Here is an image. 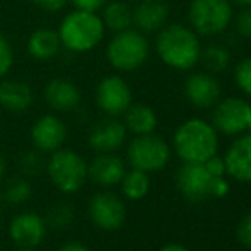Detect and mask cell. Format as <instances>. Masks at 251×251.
<instances>
[{
    "label": "cell",
    "mask_w": 251,
    "mask_h": 251,
    "mask_svg": "<svg viewBox=\"0 0 251 251\" xmlns=\"http://www.w3.org/2000/svg\"><path fill=\"white\" fill-rule=\"evenodd\" d=\"M155 51L162 63L175 70H192L200 62V38L190 26L166 24L157 31Z\"/></svg>",
    "instance_id": "1"
},
{
    "label": "cell",
    "mask_w": 251,
    "mask_h": 251,
    "mask_svg": "<svg viewBox=\"0 0 251 251\" xmlns=\"http://www.w3.org/2000/svg\"><path fill=\"white\" fill-rule=\"evenodd\" d=\"M56 33L62 48L72 53H87L104 40L106 27L100 12L74 9L62 19Z\"/></svg>",
    "instance_id": "2"
},
{
    "label": "cell",
    "mask_w": 251,
    "mask_h": 251,
    "mask_svg": "<svg viewBox=\"0 0 251 251\" xmlns=\"http://www.w3.org/2000/svg\"><path fill=\"white\" fill-rule=\"evenodd\" d=\"M173 146L183 162H205L217 154V130L205 120H186L175 132Z\"/></svg>",
    "instance_id": "3"
},
{
    "label": "cell",
    "mask_w": 251,
    "mask_h": 251,
    "mask_svg": "<svg viewBox=\"0 0 251 251\" xmlns=\"http://www.w3.org/2000/svg\"><path fill=\"white\" fill-rule=\"evenodd\" d=\"M151 55V43L144 33L135 27H128L113 38L106 47V60L115 70L123 74L135 72L147 62Z\"/></svg>",
    "instance_id": "4"
},
{
    "label": "cell",
    "mask_w": 251,
    "mask_h": 251,
    "mask_svg": "<svg viewBox=\"0 0 251 251\" xmlns=\"http://www.w3.org/2000/svg\"><path fill=\"white\" fill-rule=\"evenodd\" d=\"M47 173L51 183L62 193H75L87 179V162L75 151L60 147L58 151L51 152Z\"/></svg>",
    "instance_id": "5"
},
{
    "label": "cell",
    "mask_w": 251,
    "mask_h": 251,
    "mask_svg": "<svg viewBox=\"0 0 251 251\" xmlns=\"http://www.w3.org/2000/svg\"><path fill=\"white\" fill-rule=\"evenodd\" d=\"M231 0H192L188 7L190 27L199 36H217L232 21Z\"/></svg>",
    "instance_id": "6"
},
{
    "label": "cell",
    "mask_w": 251,
    "mask_h": 251,
    "mask_svg": "<svg viewBox=\"0 0 251 251\" xmlns=\"http://www.w3.org/2000/svg\"><path fill=\"white\" fill-rule=\"evenodd\" d=\"M126 157L133 169H140L144 173H154L162 169L171 157V147L154 133L135 135L130 142Z\"/></svg>",
    "instance_id": "7"
},
{
    "label": "cell",
    "mask_w": 251,
    "mask_h": 251,
    "mask_svg": "<svg viewBox=\"0 0 251 251\" xmlns=\"http://www.w3.org/2000/svg\"><path fill=\"white\" fill-rule=\"evenodd\" d=\"M96 104L106 116H122L132 104V89L122 75H106L96 86Z\"/></svg>",
    "instance_id": "8"
},
{
    "label": "cell",
    "mask_w": 251,
    "mask_h": 251,
    "mask_svg": "<svg viewBox=\"0 0 251 251\" xmlns=\"http://www.w3.org/2000/svg\"><path fill=\"white\" fill-rule=\"evenodd\" d=\"M251 104L241 98L219 100L212 113V125L224 135H239L248 128Z\"/></svg>",
    "instance_id": "9"
},
{
    "label": "cell",
    "mask_w": 251,
    "mask_h": 251,
    "mask_svg": "<svg viewBox=\"0 0 251 251\" xmlns=\"http://www.w3.org/2000/svg\"><path fill=\"white\" fill-rule=\"evenodd\" d=\"M215 178L219 176H212L205 162H185L178 169L176 183L186 200L201 201L212 195V186H214Z\"/></svg>",
    "instance_id": "10"
},
{
    "label": "cell",
    "mask_w": 251,
    "mask_h": 251,
    "mask_svg": "<svg viewBox=\"0 0 251 251\" xmlns=\"http://www.w3.org/2000/svg\"><path fill=\"white\" fill-rule=\"evenodd\" d=\"M89 217L93 224L102 231H116L125 222L126 210L120 197L109 192H101L89 201Z\"/></svg>",
    "instance_id": "11"
},
{
    "label": "cell",
    "mask_w": 251,
    "mask_h": 251,
    "mask_svg": "<svg viewBox=\"0 0 251 251\" xmlns=\"http://www.w3.org/2000/svg\"><path fill=\"white\" fill-rule=\"evenodd\" d=\"M67 139V126L53 113L43 115L33 123L31 128V140L36 151L40 152H55L63 146Z\"/></svg>",
    "instance_id": "12"
},
{
    "label": "cell",
    "mask_w": 251,
    "mask_h": 251,
    "mask_svg": "<svg viewBox=\"0 0 251 251\" xmlns=\"http://www.w3.org/2000/svg\"><path fill=\"white\" fill-rule=\"evenodd\" d=\"M185 96L195 108H214L221 100V84L210 72H193L185 80Z\"/></svg>",
    "instance_id": "13"
},
{
    "label": "cell",
    "mask_w": 251,
    "mask_h": 251,
    "mask_svg": "<svg viewBox=\"0 0 251 251\" xmlns=\"http://www.w3.org/2000/svg\"><path fill=\"white\" fill-rule=\"evenodd\" d=\"M47 234V221L34 212H23L10 221L9 236L19 248H36Z\"/></svg>",
    "instance_id": "14"
},
{
    "label": "cell",
    "mask_w": 251,
    "mask_h": 251,
    "mask_svg": "<svg viewBox=\"0 0 251 251\" xmlns=\"http://www.w3.org/2000/svg\"><path fill=\"white\" fill-rule=\"evenodd\" d=\"M125 140L126 128L123 125V122H120L115 116H108V118L98 122L91 128L89 137H87L91 149L96 151L98 154L118 151L125 144Z\"/></svg>",
    "instance_id": "15"
},
{
    "label": "cell",
    "mask_w": 251,
    "mask_h": 251,
    "mask_svg": "<svg viewBox=\"0 0 251 251\" xmlns=\"http://www.w3.org/2000/svg\"><path fill=\"white\" fill-rule=\"evenodd\" d=\"M169 17V5L164 0H139L132 9L133 27L144 34L157 33L166 26Z\"/></svg>",
    "instance_id": "16"
},
{
    "label": "cell",
    "mask_w": 251,
    "mask_h": 251,
    "mask_svg": "<svg viewBox=\"0 0 251 251\" xmlns=\"http://www.w3.org/2000/svg\"><path fill=\"white\" fill-rule=\"evenodd\" d=\"M45 102L56 113L74 111L80 104V91L77 84L65 77H55L48 80L43 91Z\"/></svg>",
    "instance_id": "17"
},
{
    "label": "cell",
    "mask_w": 251,
    "mask_h": 251,
    "mask_svg": "<svg viewBox=\"0 0 251 251\" xmlns=\"http://www.w3.org/2000/svg\"><path fill=\"white\" fill-rule=\"evenodd\" d=\"M125 164L113 152H102L87 164V178L100 186L118 185L125 176Z\"/></svg>",
    "instance_id": "18"
},
{
    "label": "cell",
    "mask_w": 251,
    "mask_h": 251,
    "mask_svg": "<svg viewBox=\"0 0 251 251\" xmlns=\"http://www.w3.org/2000/svg\"><path fill=\"white\" fill-rule=\"evenodd\" d=\"M226 173L238 181H251V133L231 144L224 157Z\"/></svg>",
    "instance_id": "19"
},
{
    "label": "cell",
    "mask_w": 251,
    "mask_h": 251,
    "mask_svg": "<svg viewBox=\"0 0 251 251\" xmlns=\"http://www.w3.org/2000/svg\"><path fill=\"white\" fill-rule=\"evenodd\" d=\"M34 93L24 80L0 79V106L10 113H24L31 108Z\"/></svg>",
    "instance_id": "20"
},
{
    "label": "cell",
    "mask_w": 251,
    "mask_h": 251,
    "mask_svg": "<svg viewBox=\"0 0 251 251\" xmlns=\"http://www.w3.org/2000/svg\"><path fill=\"white\" fill-rule=\"evenodd\" d=\"M62 51L58 33L51 27L34 29L27 38V53L38 62H50Z\"/></svg>",
    "instance_id": "21"
},
{
    "label": "cell",
    "mask_w": 251,
    "mask_h": 251,
    "mask_svg": "<svg viewBox=\"0 0 251 251\" xmlns=\"http://www.w3.org/2000/svg\"><path fill=\"white\" fill-rule=\"evenodd\" d=\"M101 21L104 24L106 31L120 33L128 27H133L132 21V7L125 0H108L104 7L100 10Z\"/></svg>",
    "instance_id": "22"
},
{
    "label": "cell",
    "mask_w": 251,
    "mask_h": 251,
    "mask_svg": "<svg viewBox=\"0 0 251 251\" xmlns=\"http://www.w3.org/2000/svg\"><path fill=\"white\" fill-rule=\"evenodd\" d=\"M125 116V125L126 132H132L133 135H147L152 133L157 126V115L155 111L147 104H130V108L123 113Z\"/></svg>",
    "instance_id": "23"
},
{
    "label": "cell",
    "mask_w": 251,
    "mask_h": 251,
    "mask_svg": "<svg viewBox=\"0 0 251 251\" xmlns=\"http://www.w3.org/2000/svg\"><path fill=\"white\" fill-rule=\"evenodd\" d=\"M122 192L128 200H140L149 193L151 181L147 173L140 171V169H132V171L125 173L122 178Z\"/></svg>",
    "instance_id": "24"
},
{
    "label": "cell",
    "mask_w": 251,
    "mask_h": 251,
    "mask_svg": "<svg viewBox=\"0 0 251 251\" xmlns=\"http://www.w3.org/2000/svg\"><path fill=\"white\" fill-rule=\"evenodd\" d=\"M200 62L210 74H221L231 63V51L222 45H210L205 50H201Z\"/></svg>",
    "instance_id": "25"
},
{
    "label": "cell",
    "mask_w": 251,
    "mask_h": 251,
    "mask_svg": "<svg viewBox=\"0 0 251 251\" xmlns=\"http://www.w3.org/2000/svg\"><path fill=\"white\" fill-rule=\"evenodd\" d=\"M33 190H31V185L23 178H16L12 181H9L5 188V200L12 205H19L24 203L27 199L31 197Z\"/></svg>",
    "instance_id": "26"
},
{
    "label": "cell",
    "mask_w": 251,
    "mask_h": 251,
    "mask_svg": "<svg viewBox=\"0 0 251 251\" xmlns=\"http://www.w3.org/2000/svg\"><path fill=\"white\" fill-rule=\"evenodd\" d=\"M74 221V208L67 203H58L48 212V224L55 229H65Z\"/></svg>",
    "instance_id": "27"
},
{
    "label": "cell",
    "mask_w": 251,
    "mask_h": 251,
    "mask_svg": "<svg viewBox=\"0 0 251 251\" xmlns=\"http://www.w3.org/2000/svg\"><path fill=\"white\" fill-rule=\"evenodd\" d=\"M234 82L241 93L251 96V56L243 58L234 69Z\"/></svg>",
    "instance_id": "28"
},
{
    "label": "cell",
    "mask_w": 251,
    "mask_h": 251,
    "mask_svg": "<svg viewBox=\"0 0 251 251\" xmlns=\"http://www.w3.org/2000/svg\"><path fill=\"white\" fill-rule=\"evenodd\" d=\"M16 56H14L12 43L3 34H0V79H5L12 70Z\"/></svg>",
    "instance_id": "29"
},
{
    "label": "cell",
    "mask_w": 251,
    "mask_h": 251,
    "mask_svg": "<svg viewBox=\"0 0 251 251\" xmlns=\"http://www.w3.org/2000/svg\"><path fill=\"white\" fill-rule=\"evenodd\" d=\"M234 26L238 34L251 40V7H241V10L234 19Z\"/></svg>",
    "instance_id": "30"
},
{
    "label": "cell",
    "mask_w": 251,
    "mask_h": 251,
    "mask_svg": "<svg viewBox=\"0 0 251 251\" xmlns=\"http://www.w3.org/2000/svg\"><path fill=\"white\" fill-rule=\"evenodd\" d=\"M41 168V159L36 152H26V154L21 157V169H23L26 175H36Z\"/></svg>",
    "instance_id": "31"
},
{
    "label": "cell",
    "mask_w": 251,
    "mask_h": 251,
    "mask_svg": "<svg viewBox=\"0 0 251 251\" xmlns=\"http://www.w3.org/2000/svg\"><path fill=\"white\" fill-rule=\"evenodd\" d=\"M38 9L45 10V12H60L70 3V0H31Z\"/></svg>",
    "instance_id": "32"
},
{
    "label": "cell",
    "mask_w": 251,
    "mask_h": 251,
    "mask_svg": "<svg viewBox=\"0 0 251 251\" xmlns=\"http://www.w3.org/2000/svg\"><path fill=\"white\" fill-rule=\"evenodd\" d=\"M238 239L243 246L251 248V212L239 222L238 226Z\"/></svg>",
    "instance_id": "33"
},
{
    "label": "cell",
    "mask_w": 251,
    "mask_h": 251,
    "mask_svg": "<svg viewBox=\"0 0 251 251\" xmlns=\"http://www.w3.org/2000/svg\"><path fill=\"white\" fill-rule=\"evenodd\" d=\"M108 0H70L74 9L89 10V12H100Z\"/></svg>",
    "instance_id": "34"
},
{
    "label": "cell",
    "mask_w": 251,
    "mask_h": 251,
    "mask_svg": "<svg viewBox=\"0 0 251 251\" xmlns=\"http://www.w3.org/2000/svg\"><path fill=\"white\" fill-rule=\"evenodd\" d=\"M205 166H207L208 173H210L212 176H224L226 175L224 159L217 157V155H214V157H210L208 161H205Z\"/></svg>",
    "instance_id": "35"
},
{
    "label": "cell",
    "mask_w": 251,
    "mask_h": 251,
    "mask_svg": "<svg viewBox=\"0 0 251 251\" xmlns=\"http://www.w3.org/2000/svg\"><path fill=\"white\" fill-rule=\"evenodd\" d=\"M229 192V185L224 179V176H219L214 179V186H212V195L214 197H224Z\"/></svg>",
    "instance_id": "36"
},
{
    "label": "cell",
    "mask_w": 251,
    "mask_h": 251,
    "mask_svg": "<svg viewBox=\"0 0 251 251\" xmlns=\"http://www.w3.org/2000/svg\"><path fill=\"white\" fill-rule=\"evenodd\" d=\"M58 251H89L86 245H82V243L79 241H69L65 243L63 246H60Z\"/></svg>",
    "instance_id": "37"
},
{
    "label": "cell",
    "mask_w": 251,
    "mask_h": 251,
    "mask_svg": "<svg viewBox=\"0 0 251 251\" xmlns=\"http://www.w3.org/2000/svg\"><path fill=\"white\" fill-rule=\"evenodd\" d=\"M161 251H190V250L181 245H166Z\"/></svg>",
    "instance_id": "38"
},
{
    "label": "cell",
    "mask_w": 251,
    "mask_h": 251,
    "mask_svg": "<svg viewBox=\"0 0 251 251\" xmlns=\"http://www.w3.org/2000/svg\"><path fill=\"white\" fill-rule=\"evenodd\" d=\"M5 171H7V162H5V157H3V155L0 154V181H2L3 176H5Z\"/></svg>",
    "instance_id": "39"
},
{
    "label": "cell",
    "mask_w": 251,
    "mask_h": 251,
    "mask_svg": "<svg viewBox=\"0 0 251 251\" xmlns=\"http://www.w3.org/2000/svg\"><path fill=\"white\" fill-rule=\"evenodd\" d=\"M231 3H236L239 7H251V0H231Z\"/></svg>",
    "instance_id": "40"
},
{
    "label": "cell",
    "mask_w": 251,
    "mask_h": 251,
    "mask_svg": "<svg viewBox=\"0 0 251 251\" xmlns=\"http://www.w3.org/2000/svg\"><path fill=\"white\" fill-rule=\"evenodd\" d=\"M246 130H250V133H251V113H250V118H248V128Z\"/></svg>",
    "instance_id": "41"
},
{
    "label": "cell",
    "mask_w": 251,
    "mask_h": 251,
    "mask_svg": "<svg viewBox=\"0 0 251 251\" xmlns=\"http://www.w3.org/2000/svg\"><path fill=\"white\" fill-rule=\"evenodd\" d=\"M19 251H36V250H34V248H21Z\"/></svg>",
    "instance_id": "42"
},
{
    "label": "cell",
    "mask_w": 251,
    "mask_h": 251,
    "mask_svg": "<svg viewBox=\"0 0 251 251\" xmlns=\"http://www.w3.org/2000/svg\"><path fill=\"white\" fill-rule=\"evenodd\" d=\"M125 2H128V3H130V2H139V0H125Z\"/></svg>",
    "instance_id": "43"
}]
</instances>
